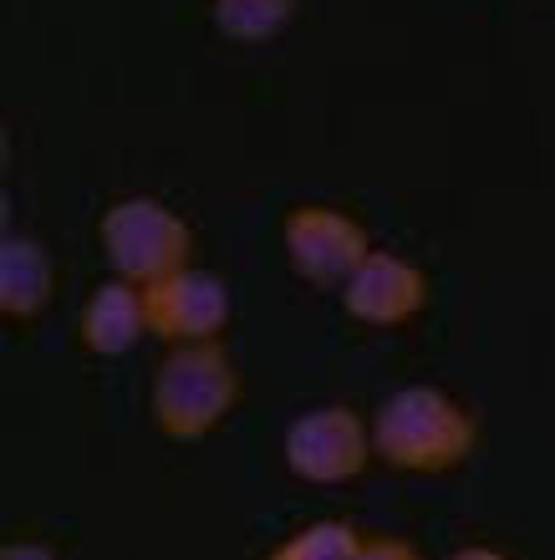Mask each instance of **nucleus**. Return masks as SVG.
Returning <instances> with one entry per match:
<instances>
[{
	"label": "nucleus",
	"mask_w": 555,
	"mask_h": 560,
	"mask_svg": "<svg viewBox=\"0 0 555 560\" xmlns=\"http://www.w3.org/2000/svg\"><path fill=\"white\" fill-rule=\"evenodd\" d=\"M474 443H479V423L443 387H397L372 418V448L388 469L403 474L459 469L474 454Z\"/></svg>",
	"instance_id": "1"
},
{
	"label": "nucleus",
	"mask_w": 555,
	"mask_h": 560,
	"mask_svg": "<svg viewBox=\"0 0 555 560\" xmlns=\"http://www.w3.org/2000/svg\"><path fill=\"white\" fill-rule=\"evenodd\" d=\"M234 398H240V372H234L230 352L220 341H184L153 372L148 408H153V423L174 443H194L224 423Z\"/></svg>",
	"instance_id": "2"
},
{
	"label": "nucleus",
	"mask_w": 555,
	"mask_h": 560,
	"mask_svg": "<svg viewBox=\"0 0 555 560\" xmlns=\"http://www.w3.org/2000/svg\"><path fill=\"white\" fill-rule=\"evenodd\" d=\"M97 235L113 270L132 285H153L189 266V224L159 199H117L97 224Z\"/></svg>",
	"instance_id": "3"
},
{
	"label": "nucleus",
	"mask_w": 555,
	"mask_h": 560,
	"mask_svg": "<svg viewBox=\"0 0 555 560\" xmlns=\"http://www.w3.org/2000/svg\"><path fill=\"white\" fill-rule=\"evenodd\" d=\"M378 458L372 448V423L342 408V402H326V408H311L286 428V469L307 485H347Z\"/></svg>",
	"instance_id": "4"
},
{
	"label": "nucleus",
	"mask_w": 555,
	"mask_h": 560,
	"mask_svg": "<svg viewBox=\"0 0 555 560\" xmlns=\"http://www.w3.org/2000/svg\"><path fill=\"white\" fill-rule=\"evenodd\" d=\"M286 260L311 285H347V276L372 255V240L351 214L326 205H301L286 214Z\"/></svg>",
	"instance_id": "5"
},
{
	"label": "nucleus",
	"mask_w": 555,
	"mask_h": 560,
	"mask_svg": "<svg viewBox=\"0 0 555 560\" xmlns=\"http://www.w3.org/2000/svg\"><path fill=\"white\" fill-rule=\"evenodd\" d=\"M143 306H148V331L163 337L169 347L184 341H215L230 322V291L220 276L209 270H174V276L143 285Z\"/></svg>",
	"instance_id": "6"
},
{
	"label": "nucleus",
	"mask_w": 555,
	"mask_h": 560,
	"mask_svg": "<svg viewBox=\"0 0 555 560\" xmlns=\"http://www.w3.org/2000/svg\"><path fill=\"white\" fill-rule=\"evenodd\" d=\"M428 301V276L393 250H372L342 285V306L362 326H403Z\"/></svg>",
	"instance_id": "7"
},
{
	"label": "nucleus",
	"mask_w": 555,
	"mask_h": 560,
	"mask_svg": "<svg viewBox=\"0 0 555 560\" xmlns=\"http://www.w3.org/2000/svg\"><path fill=\"white\" fill-rule=\"evenodd\" d=\"M82 347L97 357H123L138 347V337L148 331V306H143V285H132V280H107L92 291V301L82 306Z\"/></svg>",
	"instance_id": "8"
},
{
	"label": "nucleus",
	"mask_w": 555,
	"mask_h": 560,
	"mask_svg": "<svg viewBox=\"0 0 555 560\" xmlns=\"http://www.w3.org/2000/svg\"><path fill=\"white\" fill-rule=\"evenodd\" d=\"M51 301V255L26 235H11L0 245V316L31 322Z\"/></svg>",
	"instance_id": "9"
},
{
	"label": "nucleus",
	"mask_w": 555,
	"mask_h": 560,
	"mask_svg": "<svg viewBox=\"0 0 555 560\" xmlns=\"http://www.w3.org/2000/svg\"><path fill=\"white\" fill-rule=\"evenodd\" d=\"M296 0H215V26L230 42H270L291 26Z\"/></svg>",
	"instance_id": "10"
},
{
	"label": "nucleus",
	"mask_w": 555,
	"mask_h": 560,
	"mask_svg": "<svg viewBox=\"0 0 555 560\" xmlns=\"http://www.w3.org/2000/svg\"><path fill=\"white\" fill-rule=\"evenodd\" d=\"M362 556V535L347 520H316L307 530H296L270 560H357Z\"/></svg>",
	"instance_id": "11"
},
{
	"label": "nucleus",
	"mask_w": 555,
	"mask_h": 560,
	"mask_svg": "<svg viewBox=\"0 0 555 560\" xmlns=\"http://www.w3.org/2000/svg\"><path fill=\"white\" fill-rule=\"evenodd\" d=\"M357 560H418V550L408 540H393V535H382V540H362V556Z\"/></svg>",
	"instance_id": "12"
},
{
	"label": "nucleus",
	"mask_w": 555,
	"mask_h": 560,
	"mask_svg": "<svg viewBox=\"0 0 555 560\" xmlns=\"http://www.w3.org/2000/svg\"><path fill=\"white\" fill-rule=\"evenodd\" d=\"M0 560H57V556H51L46 546H5Z\"/></svg>",
	"instance_id": "13"
},
{
	"label": "nucleus",
	"mask_w": 555,
	"mask_h": 560,
	"mask_svg": "<svg viewBox=\"0 0 555 560\" xmlns=\"http://www.w3.org/2000/svg\"><path fill=\"white\" fill-rule=\"evenodd\" d=\"M449 560H510V556H499V550H489V546H469V550H453Z\"/></svg>",
	"instance_id": "14"
}]
</instances>
